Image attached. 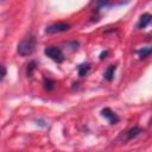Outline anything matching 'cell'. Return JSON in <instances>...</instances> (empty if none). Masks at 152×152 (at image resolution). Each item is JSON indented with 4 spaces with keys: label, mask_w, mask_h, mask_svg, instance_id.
Listing matches in <instances>:
<instances>
[{
    "label": "cell",
    "mask_w": 152,
    "mask_h": 152,
    "mask_svg": "<svg viewBox=\"0 0 152 152\" xmlns=\"http://www.w3.org/2000/svg\"><path fill=\"white\" fill-rule=\"evenodd\" d=\"M34 49H36V38H34V36H27L18 43L17 51L20 56L25 57V56L32 55Z\"/></svg>",
    "instance_id": "6da1fadb"
},
{
    "label": "cell",
    "mask_w": 152,
    "mask_h": 152,
    "mask_svg": "<svg viewBox=\"0 0 152 152\" xmlns=\"http://www.w3.org/2000/svg\"><path fill=\"white\" fill-rule=\"evenodd\" d=\"M44 53L57 63H61L64 61V55H63L62 50L57 46H46L44 49Z\"/></svg>",
    "instance_id": "7a4b0ae2"
},
{
    "label": "cell",
    "mask_w": 152,
    "mask_h": 152,
    "mask_svg": "<svg viewBox=\"0 0 152 152\" xmlns=\"http://www.w3.org/2000/svg\"><path fill=\"white\" fill-rule=\"evenodd\" d=\"M70 28V25L68 23H53L49 26H46L45 32L49 34H53V33H61V32H65Z\"/></svg>",
    "instance_id": "3957f363"
},
{
    "label": "cell",
    "mask_w": 152,
    "mask_h": 152,
    "mask_svg": "<svg viewBox=\"0 0 152 152\" xmlns=\"http://www.w3.org/2000/svg\"><path fill=\"white\" fill-rule=\"evenodd\" d=\"M101 114L109 121L110 125H115L116 122H119V116H118L112 109H109V108H103V109L101 110Z\"/></svg>",
    "instance_id": "277c9868"
},
{
    "label": "cell",
    "mask_w": 152,
    "mask_h": 152,
    "mask_svg": "<svg viewBox=\"0 0 152 152\" xmlns=\"http://www.w3.org/2000/svg\"><path fill=\"white\" fill-rule=\"evenodd\" d=\"M140 133H142V129L139 128V127H133V128H129L128 131L125 132V138L126 140H131L135 137H138Z\"/></svg>",
    "instance_id": "5b68a950"
},
{
    "label": "cell",
    "mask_w": 152,
    "mask_h": 152,
    "mask_svg": "<svg viewBox=\"0 0 152 152\" xmlns=\"http://www.w3.org/2000/svg\"><path fill=\"white\" fill-rule=\"evenodd\" d=\"M151 19H152V17H151L150 13H144V14L140 17V20H139V23H138V27H139V28H145V27L151 23Z\"/></svg>",
    "instance_id": "8992f818"
},
{
    "label": "cell",
    "mask_w": 152,
    "mask_h": 152,
    "mask_svg": "<svg viewBox=\"0 0 152 152\" xmlns=\"http://www.w3.org/2000/svg\"><path fill=\"white\" fill-rule=\"evenodd\" d=\"M115 70H116V65H109L108 68H107V70H106V72H104V78L107 80V81H113V78H114V74H115Z\"/></svg>",
    "instance_id": "52a82bcc"
},
{
    "label": "cell",
    "mask_w": 152,
    "mask_h": 152,
    "mask_svg": "<svg viewBox=\"0 0 152 152\" xmlns=\"http://www.w3.org/2000/svg\"><path fill=\"white\" fill-rule=\"evenodd\" d=\"M151 46H146V48H142V49H140L139 51H138V53H139V57L141 58V59H144V58H147V57H150V55H151Z\"/></svg>",
    "instance_id": "ba28073f"
},
{
    "label": "cell",
    "mask_w": 152,
    "mask_h": 152,
    "mask_svg": "<svg viewBox=\"0 0 152 152\" xmlns=\"http://www.w3.org/2000/svg\"><path fill=\"white\" fill-rule=\"evenodd\" d=\"M55 86H56V83H55L53 80H51V78H45L44 80V88H45V90L51 91V90L55 89Z\"/></svg>",
    "instance_id": "9c48e42d"
},
{
    "label": "cell",
    "mask_w": 152,
    "mask_h": 152,
    "mask_svg": "<svg viewBox=\"0 0 152 152\" xmlns=\"http://www.w3.org/2000/svg\"><path fill=\"white\" fill-rule=\"evenodd\" d=\"M34 70H36V62H34V61H31V62L27 64V69H26V75H27V77H32Z\"/></svg>",
    "instance_id": "30bf717a"
},
{
    "label": "cell",
    "mask_w": 152,
    "mask_h": 152,
    "mask_svg": "<svg viewBox=\"0 0 152 152\" xmlns=\"http://www.w3.org/2000/svg\"><path fill=\"white\" fill-rule=\"evenodd\" d=\"M89 69H90V65H89V64H82V65H80V66H78V75H80L81 77L86 76V75L88 74Z\"/></svg>",
    "instance_id": "8fae6325"
},
{
    "label": "cell",
    "mask_w": 152,
    "mask_h": 152,
    "mask_svg": "<svg viewBox=\"0 0 152 152\" xmlns=\"http://www.w3.org/2000/svg\"><path fill=\"white\" fill-rule=\"evenodd\" d=\"M95 4H96V10H100L102 7H106L110 4L109 0H95Z\"/></svg>",
    "instance_id": "7c38bea8"
},
{
    "label": "cell",
    "mask_w": 152,
    "mask_h": 152,
    "mask_svg": "<svg viewBox=\"0 0 152 152\" xmlns=\"http://www.w3.org/2000/svg\"><path fill=\"white\" fill-rule=\"evenodd\" d=\"M5 76H6V68L4 65H0V82L4 80Z\"/></svg>",
    "instance_id": "4fadbf2b"
},
{
    "label": "cell",
    "mask_w": 152,
    "mask_h": 152,
    "mask_svg": "<svg viewBox=\"0 0 152 152\" xmlns=\"http://www.w3.org/2000/svg\"><path fill=\"white\" fill-rule=\"evenodd\" d=\"M108 55V51H103V52H101V55H100V58L101 59H103V58H106V56Z\"/></svg>",
    "instance_id": "5bb4252c"
}]
</instances>
